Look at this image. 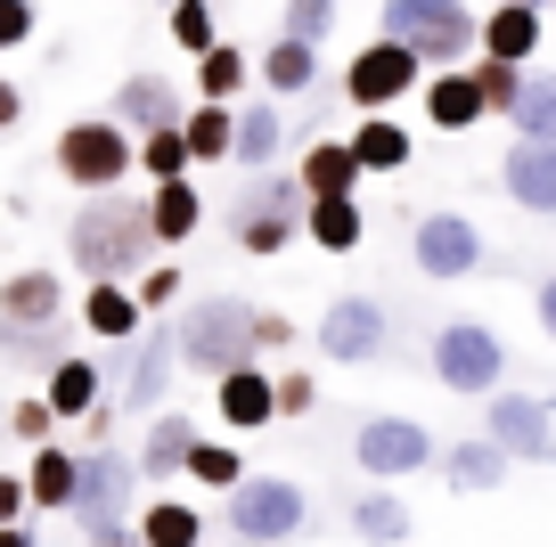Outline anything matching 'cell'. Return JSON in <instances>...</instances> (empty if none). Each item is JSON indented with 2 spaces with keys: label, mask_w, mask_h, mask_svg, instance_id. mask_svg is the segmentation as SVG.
<instances>
[{
  "label": "cell",
  "mask_w": 556,
  "mask_h": 547,
  "mask_svg": "<svg viewBox=\"0 0 556 547\" xmlns=\"http://www.w3.org/2000/svg\"><path fill=\"white\" fill-rule=\"evenodd\" d=\"M500 189L523 213H556V139H516L500 155Z\"/></svg>",
  "instance_id": "16"
},
{
  "label": "cell",
  "mask_w": 556,
  "mask_h": 547,
  "mask_svg": "<svg viewBox=\"0 0 556 547\" xmlns=\"http://www.w3.org/2000/svg\"><path fill=\"white\" fill-rule=\"evenodd\" d=\"M173 327H180V368H189V377H205V384H222L229 368H245V359L262 352L254 303H238V294H197Z\"/></svg>",
  "instance_id": "2"
},
{
  "label": "cell",
  "mask_w": 556,
  "mask_h": 547,
  "mask_svg": "<svg viewBox=\"0 0 556 547\" xmlns=\"http://www.w3.org/2000/svg\"><path fill=\"white\" fill-rule=\"evenodd\" d=\"M156 213L148 205H131V196H115V189H99L90 205H74V221H66V262L83 278H139L148 262H156Z\"/></svg>",
  "instance_id": "1"
},
{
  "label": "cell",
  "mask_w": 556,
  "mask_h": 547,
  "mask_svg": "<svg viewBox=\"0 0 556 547\" xmlns=\"http://www.w3.org/2000/svg\"><path fill=\"white\" fill-rule=\"evenodd\" d=\"M507 123H516V139H556V74H523Z\"/></svg>",
  "instance_id": "36"
},
{
  "label": "cell",
  "mask_w": 556,
  "mask_h": 547,
  "mask_svg": "<svg viewBox=\"0 0 556 547\" xmlns=\"http://www.w3.org/2000/svg\"><path fill=\"white\" fill-rule=\"evenodd\" d=\"M34 514V491H25V474H0V523H25Z\"/></svg>",
  "instance_id": "48"
},
{
  "label": "cell",
  "mask_w": 556,
  "mask_h": 547,
  "mask_svg": "<svg viewBox=\"0 0 556 547\" xmlns=\"http://www.w3.org/2000/svg\"><path fill=\"white\" fill-rule=\"evenodd\" d=\"M189 482H205V491H238V482H245V458H238V449H229V442H197V458H189Z\"/></svg>",
  "instance_id": "40"
},
{
  "label": "cell",
  "mask_w": 556,
  "mask_h": 547,
  "mask_svg": "<svg viewBox=\"0 0 556 547\" xmlns=\"http://www.w3.org/2000/svg\"><path fill=\"white\" fill-rule=\"evenodd\" d=\"M352 155H361L368 171H409V155H417V139L393 123V106H368L361 123H352Z\"/></svg>",
  "instance_id": "30"
},
{
  "label": "cell",
  "mask_w": 556,
  "mask_h": 547,
  "mask_svg": "<svg viewBox=\"0 0 556 547\" xmlns=\"http://www.w3.org/2000/svg\"><path fill=\"white\" fill-rule=\"evenodd\" d=\"M295 171H303V189H312V196H361V180H368V164L352 155V139H328V131L303 148Z\"/></svg>",
  "instance_id": "25"
},
{
  "label": "cell",
  "mask_w": 556,
  "mask_h": 547,
  "mask_svg": "<svg viewBox=\"0 0 556 547\" xmlns=\"http://www.w3.org/2000/svg\"><path fill=\"white\" fill-rule=\"evenodd\" d=\"M409 531H417V514L401 507V498L384 491V482H377V491H361V498H352V539H368V547H401Z\"/></svg>",
  "instance_id": "33"
},
{
  "label": "cell",
  "mask_w": 556,
  "mask_h": 547,
  "mask_svg": "<svg viewBox=\"0 0 556 547\" xmlns=\"http://www.w3.org/2000/svg\"><path fill=\"white\" fill-rule=\"evenodd\" d=\"M483 433L523 466H556V425H548V400H523V393H491L483 400Z\"/></svg>",
  "instance_id": "13"
},
{
  "label": "cell",
  "mask_w": 556,
  "mask_h": 547,
  "mask_svg": "<svg viewBox=\"0 0 556 547\" xmlns=\"http://www.w3.org/2000/svg\"><path fill=\"white\" fill-rule=\"evenodd\" d=\"M303 205H312V189H303V171H245V205L238 221H229V238L245 245V254H287V245L303 238Z\"/></svg>",
  "instance_id": "5"
},
{
  "label": "cell",
  "mask_w": 556,
  "mask_h": 547,
  "mask_svg": "<svg viewBox=\"0 0 556 547\" xmlns=\"http://www.w3.org/2000/svg\"><path fill=\"white\" fill-rule=\"evenodd\" d=\"M139 327H148V303H139L131 278H90V294H83V335H99V343H131Z\"/></svg>",
  "instance_id": "18"
},
{
  "label": "cell",
  "mask_w": 556,
  "mask_h": 547,
  "mask_svg": "<svg viewBox=\"0 0 556 547\" xmlns=\"http://www.w3.org/2000/svg\"><path fill=\"white\" fill-rule=\"evenodd\" d=\"M409 90H426V58H417L401 34H377V41H368V50L344 66V99L361 106V115H368V106L409 99Z\"/></svg>",
  "instance_id": "10"
},
{
  "label": "cell",
  "mask_w": 556,
  "mask_h": 547,
  "mask_svg": "<svg viewBox=\"0 0 556 547\" xmlns=\"http://www.w3.org/2000/svg\"><path fill=\"white\" fill-rule=\"evenodd\" d=\"M523 9H548V0H523Z\"/></svg>",
  "instance_id": "52"
},
{
  "label": "cell",
  "mask_w": 556,
  "mask_h": 547,
  "mask_svg": "<svg viewBox=\"0 0 556 547\" xmlns=\"http://www.w3.org/2000/svg\"><path fill=\"white\" fill-rule=\"evenodd\" d=\"M426 368H434L451 393L491 400V393L507 384V343L491 335L483 319H451V327H434V352H426Z\"/></svg>",
  "instance_id": "7"
},
{
  "label": "cell",
  "mask_w": 556,
  "mask_h": 547,
  "mask_svg": "<svg viewBox=\"0 0 556 547\" xmlns=\"http://www.w3.org/2000/svg\"><path fill=\"white\" fill-rule=\"evenodd\" d=\"M106 115L131 123V131H164V123H189V99H180L173 74H123L115 99H106Z\"/></svg>",
  "instance_id": "15"
},
{
  "label": "cell",
  "mask_w": 556,
  "mask_h": 547,
  "mask_svg": "<svg viewBox=\"0 0 556 547\" xmlns=\"http://www.w3.org/2000/svg\"><path fill=\"white\" fill-rule=\"evenodd\" d=\"M352 466H361L368 482H401V474L442 466V449L417 417H361V425H352Z\"/></svg>",
  "instance_id": "8"
},
{
  "label": "cell",
  "mask_w": 556,
  "mask_h": 547,
  "mask_svg": "<svg viewBox=\"0 0 556 547\" xmlns=\"http://www.w3.org/2000/svg\"><path fill=\"white\" fill-rule=\"evenodd\" d=\"M491 115V99H483V82H475V66H434L426 74V123L434 131H467V123H483Z\"/></svg>",
  "instance_id": "20"
},
{
  "label": "cell",
  "mask_w": 556,
  "mask_h": 547,
  "mask_svg": "<svg viewBox=\"0 0 556 547\" xmlns=\"http://www.w3.org/2000/svg\"><path fill=\"white\" fill-rule=\"evenodd\" d=\"M74 343H66V327L58 319H0V368H17V377H50L58 359H66Z\"/></svg>",
  "instance_id": "23"
},
{
  "label": "cell",
  "mask_w": 556,
  "mask_h": 547,
  "mask_svg": "<svg viewBox=\"0 0 556 547\" xmlns=\"http://www.w3.org/2000/svg\"><path fill=\"white\" fill-rule=\"evenodd\" d=\"M245 74H254V66H245V50H238V41H213V50L197 58V99H229V106H238Z\"/></svg>",
  "instance_id": "37"
},
{
  "label": "cell",
  "mask_w": 556,
  "mask_h": 547,
  "mask_svg": "<svg viewBox=\"0 0 556 547\" xmlns=\"http://www.w3.org/2000/svg\"><path fill=\"white\" fill-rule=\"evenodd\" d=\"M507 466H516V458H507L491 433H475V442H451V449H442V482H451V491H500Z\"/></svg>",
  "instance_id": "31"
},
{
  "label": "cell",
  "mask_w": 556,
  "mask_h": 547,
  "mask_svg": "<svg viewBox=\"0 0 556 547\" xmlns=\"http://www.w3.org/2000/svg\"><path fill=\"white\" fill-rule=\"evenodd\" d=\"M148 213H156V238H164V245H189L197 229H205V196H197V180H189V171H180V180H156Z\"/></svg>",
  "instance_id": "32"
},
{
  "label": "cell",
  "mask_w": 556,
  "mask_h": 547,
  "mask_svg": "<svg viewBox=\"0 0 556 547\" xmlns=\"http://www.w3.org/2000/svg\"><path fill=\"white\" fill-rule=\"evenodd\" d=\"M303 238H312L319 254H361V238H368L361 196H312V205H303Z\"/></svg>",
  "instance_id": "27"
},
{
  "label": "cell",
  "mask_w": 556,
  "mask_h": 547,
  "mask_svg": "<svg viewBox=\"0 0 556 547\" xmlns=\"http://www.w3.org/2000/svg\"><path fill=\"white\" fill-rule=\"evenodd\" d=\"M197 417L189 409H156L148 417V442H139V474L148 482H173V474H189V458H197Z\"/></svg>",
  "instance_id": "19"
},
{
  "label": "cell",
  "mask_w": 556,
  "mask_h": 547,
  "mask_svg": "<svg viewBox=\"0 0 556 547\" xmlns=\"http://www.w3.org/2000/svg\"><path fill=\"white\" fill-rule=\"evenodd\" d=\"M0 319H66V278L58 270H9L0 278Z\"/></svg>",
  "instance_id": "28"
},
{
  "label": "cell",
  "mask_w": 556,
  "mask_h": 547,
  "mask_svg": "<svg viewBox=\"0 0 556 547\" xmlns=\"http://www.w3.org/2000/svg\"><path fill=\"white\" fill-rule=\"evenodd\" d=\"M173 377H180V327H139L131 352H123V409L156 417V400L173 393Z\"/></svg>",
  "instance_id": "14"
},
{
  "label": "cell",
  "mask_w": 556,
  "mask_h": 547,
  "mask_svg": "<svg viewBox=\"0 0 556 547\" xmlns=\"http://www.w3.org/2000/svg\"><path fill=\"white\" fill-rule=\"evenodd\" d=\"M278 34H303V41H328L336 34V0H287Z\"/></svg>",
  "instance_id": "43"
},
{
  "label": "cell",
  "mask_w": 556,
  "mask_h": 547,
  "mask_svg": "<svg viewBox=\"0 0 556 547\" xmlns=\"http://www.w3.org/2000/svg\"><path fill=\"white\" fill-rule=\"evenodd\" d=\"M384 343H393V310L377 294H336L319 310V359H336V368H368V359H384Z\"/></svg>",
  "instance_id": "9"
},
{
  "label": "cell",
  "mask_w": 556,
  "mask_h": 547,
  "mask_svg": "<svg viewBox=\"0 0 556 547\" xmlns=\"http://www.w3.org/2000/svg\"><path fill=\"white\" fill-rule=\"evenodd\" d=\"M409 262H417V278H475V270H483V229H475L467 213H451V205L417 213Z\"/></svg>",
  "instance_id": "11"
},
{
  "label": "cell",
  "mask_w": 556,
  "mask_h": 547,
  "mask_svg": "<svg viewBox=\"0 0 556 547\" xmlns=\"http://www.w3.org/2000/svg\"><path fill=\"white\" fill-rule=\"evenodd\" d=\"M131 171H139V131H131V123L74 115L66 131H58V180H66V189L99 196V189H123Z\"/></svg>",
  "instance_id": "3"
},
{
  "label": "cell",
  "mask_w": 556,
  "mask_h": 547,
  "mask_svg": "<svg viewBox=\"0 0 556 547\" xmlns=\"http://www.w3.org/2000/svg\"><path fill=\"white\" fill-rule=\"evenodd\" d=\"M25 491H34V514H74V491H83V449L41 442L25 458Z\"/></svg>",
  "instance_id": "21"
},
{
  "label": "cell",
  "mask_w": 556,
  "mask_h": 547,
  "mask_svg": "<svg viewBox=\"0 0 556 547\" xmlns=\"http://www.w3.org/2000/svg\"><path fill=\"white\" fill-rule=\"evenodd\" d=\"M131 287H139V303H148V310H173L180 303V270H173V262H148Z\"/></svg>",
  "instance_id": "44"
},
{
  "label": "cell",
  "mask_w": 556,
  "mask_h": 547,
  "mask_svg": "<svg viewBox=\"0 0 556 547\" xmlns=\"http://www.w3.org/2000/svg\"><path fill=\"white\" fill-rule=\"evenodd\" d=\"M213 409H222L229 433H262L278 417V377H262L254 359H245V368H229V377L213 384Z\"/></svg>",
  "instance_id": "17"
},
{
  "label": "cell",
  "mask_w": 556,
  "mask_h": 547,
  "mask_svg": "<svg viewBox=\"0 0 556 547\" xmlns=\"http://www.w3.org/2000/svg\"><path fill=\"white\" fill-rule=\"evenodd\" d=\"M41 34V9L34 0H0V50H25Z\"/></svg>",
  "instance_id": "45"
},
{
  "label": "cell",
  "mask_w": 556,
  "mask_h": 547,
  "mask_svg": "<svg viewBox=\"0 0 556 547\" xmlns=\"http://www.w3.org/2000/svg\"><path fill=\"white\" fill-rule=\"evenodd\" d=\"M262 82H270V99H303V90L319 82V41H303V34H278L270 50H262Z\"/></svg>",
  "instance_id": "29"
},
{
  "label": "cell",
  "mask_w": 556,
  "mask_h": 547,
  "mask_svg": "<svg viewBox=\"0 0 556 547\" xmlns=\"http://www.w3.org/2000/svg\"><path fill=\"white\" fill-rule=\"evenodd\" d=\"M377 34H401L417 58H426V74L467 66V50H483V17H475L467 0H384Z\"/></svg>",
  "instance_id": "4"
},
{
  "label": "cell",
  "mask_w": 556,
  "mask_h": 547,
  "mask_svg": "<svg viewBox=\"0 0 556 547\" xmlns=\"http://www.w3.org/2000/svg\"><path fill=\"white\" fill-rule=\"evenodd\" d=\"M532 319H540V335H548V343H556V270H548V278H540V294H532Z\"/></svg>",
  "instance_id": "49"
},
{
  "label": "cell",
  "mask_w": 556,
  "mask_h": 547,
  "mask_svg": "<svg viewBox=\"0 0 556 547\" xmlns=\"http://www.w3.org/2000/svg\"><path fill=\"white\" fill-rule=\"evenodd\" d=\"M164 34H173L189 58H205L213 41H222V17H213V0H173V9H164Z\"/></svg>",
  "instance_id": "39"
},
{
  "label": "cell",
  "mask_w": 556,
  "mask_h": 547,
  "mask_svg": "<svg viewBox=\"0 0 556 547\" xmlns=\"http://www.w3.org/2000/svg\"><path fill=\"white\" fill-rule=\"evenodd\" d=\"M540 41H548V25H540V9H523V0H500V9H483V58H507V66H532Z\"/></svg>",
  "instance_id": "24"
},
{
  "label": "cell",
  "mask_w": 556,
  "mask_h": 547,
  "mask_svg": "<svg viewBox=\"0 0 556 547\" xmlns=\"http://www.w3.org/2000/svg\"><path fill=\"white\" fill-rule=\"evenodd\" d=\"M475 82H483L491 115H507V106H516V90H523V66H507V58H475Z\"/></svg>",
  "instance_id": "42"
},
{
  "label": "cell",
  "mask_w": 556,
  "mask_h": 547,
  "mask_svg": "<svg viewBox=\"0 0 556 547\" xmlns=\"http://www.w3.org/2000/svg\"><path fill=\"white\" fill-rule=\"evenodd\" d=\"M17 123H25V90H17V82H9V74H0V139L17 131Z\"/></svg>",
  "instance_id": "50"
},
{
  "label": "cell",
  "mask_w": 556,
  "mask_h": 547,
  "mask_svg": "<svg viewBox=\"0 0 556 547\" xmlns=\"http://www.w3.org/2000/svg\"><path fill=\"white\" fill-rule=\"evenodd\" d=\"M41 393H50V409L66 417V425H83V417L106 400V359H90V352H66V359L50 368V377H41Z\"/></svg>",
  "instance_id": "22"
},
{
  "label": "cell",
  "mask_w": 556,
  "mask_h": 547,
  "mask_svg": "<svg viewBox=\"0 0 556 547\" xmlns=\"http://www.w3.org/2000/svg\"><path fill=\"white\" fill-rule=\"evenodd\" d=\"M0 425H9V417H0Z\"/></svg>",
  "instance_id": "53"
},
{
  "label": "cell",
  "mask_w": 556,
  "mask_h": 547,
  "mask_svg": "<svg viewBox=\"0 0 556 547\" xmlns=\"http://www.w3.org/2000/svg\"><path fill=\"white\" fill-rule=\"evenodd\" d=\"M58 425H66V417L50 409V393H34V400H17V409H9V433H17L25 449H41V442H58Z\"/></svg>",
  "instance_id": "41"
},
{
  "label": "cell",
  "mask_w": 556,
  "mask_h": 547,
  "mask_svg": "<svg viewBox=\"0 0 556 547\" xmlns=\"http://www.w3.org/2000/svg\"><path fill=\"white\" fill-rule=\"evenodd\" d=\"M278 155H287V115H278V99L238 106V148H229V164L238 171H270Z\"/></svg>",
  "instance_id": "26"
},
{
  "label": "cell",
  "mask_w": 556,
  "mask_h": 547,
  "mask_svg": "<svg viewBox=\"0 0 556 547\" xmlns=\"http://www.w3.org/2000/svg\"><path fill=\"white\" fill-rule=\"evenodd\" d=\"M180 131H189L197 164H229V148H238V106H229V99H197Z\"/></svg>",
  "instance_id": "34"
},
{
  "label": "cell",
  "mask_w": 556,
  "mask_h": 547,
  "mask_svg": "<svg viewBox=\"0 0 556 547\" xmlns=\"http://www.w3.org/2000/svg\"><path fill=\"white\" fill-rule=\"evenodd\" d=\"M303 523H312V491L295 474H245L229 491V531L245 547H287Z\"/></svg>",
  "instance_id": "6"
},
{
  "label": "cell",
  "mask_w": 556,
  "mask_h": 547,
  "mask_svg": "<svg viewBox=\"0 0 556 547\" xmlns=\"http://www.w3.org/2000/svg\"><path fill=\"white\" fill-rule=\"evenodd\" d=\"M139 539L148 547H197L205 539V514L180 507V498H156V507H139Z\"/></svg>",
  "instance_id": "35"
},
{
  "label": "cell",
  "mask_w": 556,
  "mask_h": 547,
  "mask_svg": "<svg viewBox=\"0 0 556 547\" xmlns=\"http://www.w3.org/2000/svg\"><path fill=\"white\" fill-rule=\"evenodd\" d=\"M131 482H139V458L90 442V449H83V491H74V531L123 523V514H131Z\"/></svg>",
  "instance_id": "12"
},
{
  "label": "cell",
  "mask_w": 556,
  "mask_h": 547,
  "mask_svg": "<svg viewBox=\"0 0 556 547\" xmlns=\"http://www.w3.org/2000/svg\"><path fill=\"white\" fill-rule=\"evenodd\" d=\"M312 409H319V377L287 368V377H278V417H312Z\"/></svg>",
  "instance_id": "46"
},
{
  "label": "cell",
  "mask_w": 556,
  "mask_h": 547,
  "mask_svg": "<svg viewBox=\"0 0 556 547\" xmlns=\"http://www.w3.org/2000/svg\"><path fill=\"white\" fill-rule=\"evenodd\" d=\"M254 335H262V352H287V343H295V319H287V310H254Z\"/></svg>",
  "instance_id": "47"
},
{
  "label": "cell",
  "mask_w": 556,
  "mask_h": 547,
  "mask_svg": "<svg viewBox=\"0 0 556 547\" xmlns=\"http://www.w3.org/2000/svg\"><path fill=\"white\" fill-rule=\"evenodd\" d=\"M0 547H41V539H34V523H0Z\"/></svg>",
  "instance_id": "51"
},
{
  "label": "cell",
  "mask_w": 556,
  "mask_h": 547,
  "mask_svg": "<svg viewBox=\"0 0 556 547\" xmlns=\"http://www.w3.org/2000/svg\"><path fill=\"white\" fill-rule=\"evenodd\" d=\"M189 164H197V148H189V131H180V123L139 131V171H148V180H180Z\"/></svg>",
  "instance_id": "38"
}]
</instances>
